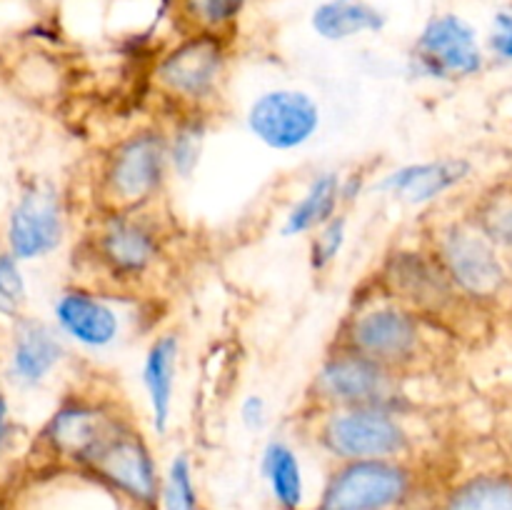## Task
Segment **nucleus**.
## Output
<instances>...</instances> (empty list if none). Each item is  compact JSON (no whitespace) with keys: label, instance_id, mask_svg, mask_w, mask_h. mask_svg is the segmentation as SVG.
Segmentation results:
<instances>
[{"label":"nucleus","instance_id":"1","mask_svg":"<svg viewBox=\"0 0 512 510\" xmlns=\"http://www.w3.org/2000/svg\"><path fill=\"white\" fill-rule=\"evenodd\" d=\"M438 335L445 333L433 328L413 308L390 298L370 280V293H355L353 305L340 320L330 345L353 350L408 375H418V370L433 360Z\"/></svg>","mask_w":512,"mask_h":510},{"label":"nucleus","instance_id":"2","mask_svg":"<svg viewBox=\"0 0 512 510\" xmlns=\"http://www.w3.org/2000/svg\"><path fill=\"white\" fill-rule=\"evenodd\" d=\"M88 258L105 288L145 293L170 260V233L158 208L100 210L88 238Z\"/></svg>","mask_w":512,"mask_h":510},{"label":"nucleus","instance_id":"3","mask_svg":"<svg viewBox=\"0 0 512 510\" xmlns=\"http://www.w3.org/2000/svg\"><path fill=\"white\" fill-rule=\"evenodd\" d=\"M170 180L165 123H143L108 145L95 175V198L100 210L160 208Z\"/></svg>","mask_w":512,"mask_h":510},{"label":"nucleus","instance_id":"4","mask_svg":"<svg viewBox=\"0 0 512 510\" xmlns=\"http://www.w3.org/2000/svg\"><path fill=\"white\" fill-rule=\"evenodd\" d=\"M300 423L310 440L333 463L348 460L415 458V413L395 408H325L303 410Z\"/></svg>","mask_w":512,"mask_h":510},{"label":"nucleus","instance_id":"5","mask_svg":"<svg viewBox=\"0 0 512 510\" xmlns=\"http://www.w3.org/2000/svg\"><path fill=\"white\" fill-rule=\"evenodd\" d=\"M233 63V38L180 33L150 65V83L170 113H215Z\"/></svg>","mask_w":512,"mask_h":510},{"label":"nucleus","instance_id":"6","mask_svg":"<svg viewBox=\"0 0 512 510\" xmlns=\"http://www.w3.org/2000/svg\"><path fill=\"white\" fill-rule=\"evenodd\" d=\"M413 375L378 363L353 350L330 345L305 388L303 410L395 408L415 413L410 393Z\"/></svg>","mask_w":512,"mask_h":510},{"label":"nucleus","instance_id":"7","mask_svg":"<svg viewBox=\"0 0 512 510\" xmlns=\"http://www.w3.org/2000/svg\"><path fill=\"white\" fill-rule=\"evenodd\" d=\"M423 240L453 288L475 310L495 305L508 293L510 268L505 253L465 213L433 218Z\"/></svg>","mask_w":512,"mask_h":510},{"label":"nucleus","instance_id":"8","mask_svg":"<svg viewBox=\"0 0 512 510\" xmlns=\"http://www.w3.org/2000/svg\"><path fill=\"white\" fill-rule=\"evenodd\" d=\"M373 283L385 290L390 298L400 300L418 315H423L433 328L445 335L458 323V313L475 310L453 288L425 240H420V245L390 248L383 263L375 270Z\"/></svg>","mask_w":512,"mask_h":510},{"label":"nucleus","instance_id":"9","mask_svg":"<svg viewBox=\"0 0 512 510\" xmlns=\"http://www.w3.org/2000/svg\"><path fill=\"white\" fill-rule=\"evenodd\" d=\"M423 490L415 458L333 463L313 510H405Z\"/></svg>","mask_w":512,"mask_h":510},{"label":"nucleus","instance_id":"10","mask_svg":"<svg viewBox=\"0 0 512 510\" xmlns=\"http://www.w3.org/2000/svg\"><path fill=\"white\" fill-rule=\"evenodd\" d=\"M140 295L145 293H125L105 285L65 288L53 305L55 328L88 353H110L135 330V320L143 318Z\"/></svg>","mask_w":512,"mask_h":510},{"label":"nucleus","instance_id":"11","mask_svg":"<svg viewBox=\"0 0 512 510\" xmlns=\"http://www.w3.org/2000/svg\"><path fill=\"white\" fill-rule=\"evenodd\" d=\"M485 65L488 48L480 38V30L453 10L430 15L408 53V73L440 85L478 78Z\"/></svg>","mask_w":512,"mask_h":510},{"label":"nucleus","instance_id":"12","mask_svg":"<svg viewBox=\"0 0 512 510\" xmlns=\"http://www.w3.org/2000/svg\"><path fill=\"white\" fill-rule=\"evenodd\" d=\"M133 420L120 395H70L50 415L43 435L58 458L83 470L90 458Z\"/></svg>","mask_w":512,"mask_h":510},{"label":"nucleus","instance_id":"13","mask_svg":"<svg viewBox=\"0 0 512 510\" xmlns=\"http://www.w3.org/2000/svg\"><path fill=\"white\" fill-rule=\"evenodd\" d=\"M243 123L265 150L295 153L318 138L323 128V108L310 90L273 85L250 98Z\"/></svg>","mask_w":512,"mask_h":510},{"label":"nucleus","instance_id":"14","mask_svg":"<svg viewBox=\"0 0 512 510\" xmlns=\"http://www.w3.org/2000/svg\"><path fill=\"white\" fill-rule=\"evenodd\" d=\"M85 473L98 483L130 500L140 510L160 508V480L163 473L155 460L153 445L138 423H128L90 458Z\"/></svg>","mask_w":512,"mask_h":510},{"label":"nucleus","instance_id":"15","mask_svg":"<svg viewBox=\"0 0 512 510\" xmlns=\"http://www.w3.org/2000/svg\"><path fill=\"white\" fill-rule=\"evenodd\" d=\"M475 173V165L463 155H438L410 160L373 178L370 190L383 193L408 208H433L450 193L463 188Z\"/></svg>","mask_w":512,"mask_h":510},{"label":"nucleus","instance_id":"16","mask_svg":"<svg viewBox=\"0 0 512 510\" xmlns=\"http://www.w3.org/2000/svg\"><path fill=\"white\" fill-rule=\"evenodd\" d=\"M65 238V210L60 193L48 180H35L20 195L8 225L10 253L35 260L55 253Z\"/></svg>","mask_w":512,"mask_h":510},{"label":"nucleus","instance_id":"17","mask_svg":"<svg viewBox=\"0 0 512 510\" xmlns=\"http://www.w3.org/2000/svg\"><path fill=\"white\" fill-rule=\"evenodd\" d=\"M180 358H183V335L175 328L155 330L140 358V385L148 408V423L158 438H165L175 423Z\"/></svg>","mask_w":512,"mask_h":510},{"label":"nucleus","instance_id":"18","mask_svg":"<svg viewBox=\"0 0 512 510\" xmlns=\"http://www.w3.org/2000/svg\"><path fill=\"white\" fill-rule=\"evenodd\" d=\"M343 210V173L335 168L315 170L298 198L285 210L280 235L283 238H310L315 230L323 228Z\"/></svg>","mask_w":512,"mask_h":510},{"label":"nucleus","instance_id":"19","mask_svg":"<svg viewBox=\"0 0 512 510\" xmlns=\"http://www.w3.org/2000/svg\"><path fill=\"white\" fill-rule=\"evenodd\" d=\"M65 355V338L55 325L38 318L20 320L13 345V373L20 383L40 385L55 373Z\"/></svg>","mask_w":512,"mask_h":510},{"label":"nucleus","instance_id":"20","mask_svg":"<svg viewBox=\"0 0 512 510\" xmlns=\"http://www.w3.org/2000/svg\"><path fill=\"white\" fill-rule=\"evenodd\" d=\"M385 28L388 15L370 0H320L310 10V30L325 43H350Z\"/></svg>","mask_w":512,"mask_h":510},{"label":"nucleus","instance_id":"21","mask_svg":"<svg viewBox=\"0 0 512 510\" xmlns=\"http://www.w3.org/2000/svg\"><path fill=\"white\" fill-rule=\"evenodd\" d=\"M260 473L280 510H303L305 475L295 445L285 435H270L260 453Z\"/></svg>","mask_w":512,"mask_h":510},{"label":"nucleus","instance_id":"22","mask_svg":"<svg viewBox=\"0 0 512 510\" xmlns=\"http://www.w3.org/2000/svg\"><path fill=\"white\" fill-rule=\"evenodd\" d=\"M210 118H213V113L188 110V113H170V118L163 120L165 130H168L173 180H190L198 173L205 145H208Z\"/></svg>","mask_w":512,"mask_h":510},{"label":"nucleus","instance_id":"23","mask_svg":"<svg viewBox=\"0 0 512 510\" xmlns=\"http://www.w3.org/2000/svg\"><path fill=\"white\" fill-rule=\"evenodd\" d=\"M438 510H512L510 470H480L450 485Z\"/></svg>","mask_w":512,"mask_h":510},{"label":"nucleus","instance_id":"24","mask_svg":"<svg viewBox=\"0 0 512 510\" xmlns=\"http://www.w3.org/2000/svg\"><path fill=\"white\" fill-rule=\"evenodd\" d=\"M183 33H213L233 38L248 0H170Z\"/></svg>","mask_w":512,"mask_h":510},{"label":"nucleus","instance_id":"25","mask_svg":"<svg viewBox=\"0 0 512 510\" xmlns=\"http://www.w3.org/2000/svg\"><path fill=\"white\" fill-rule=\"evenodd\" d=\"M470 220L498 245L503 253L512 250V190H485L475 203L465 210Z\"/></svg>","mask_w":512,"mask_h":510},{"label":"nucleus","instance_id":"26","mask_svg":"<svg viewBox=\"0 0 512 510\" xmlns=\"http://www.w3.org/2000/svg\"><path fill=\"white\" fill-rule=\"evenodd\" d=\"M160 508L200 510V488L195 478V463L188 450H178L168 460L160 480Z\"/></svg>","mask_w":512,"mask_h":510},{"label":"nucleus","instance_id":"27","mask_svg":"<svg viewBox=\"0 0 512 510\" xmlns=\"http://www.w3.org/2000/svg\"><path fill=\"white\" fill-rule=\"evenodd\" d=\"M308 240V265L315 275H323L335 268L340 255L345 253L350 240V210L335 215L330 223L315 230Z\"/></svg>","mask_w":512,"mask_h":510},{"label":"nucleus","instance_id":"28","mask_svg":"<svg viewBox=\"0 0 512 510\" xmlns=\"http://www.w3.org/2000/svg\"><path fill=\"white\" fill-rule=\"evenodd\" d=\"M25 288L23 270H20V260L13 253L0 255V313L15 315L25 305Z\"/></svg>","mask_w":512,"mask_h":510},{"label":"nucleus","instance_id":"29","mask_svg":"<svg viewBox=\"0 0 512 510\" xmlns=\"http://www.w3.org/2000/svg\"><path fill=\"white\" fill-rule=\"evenodd\" d=\"M485 48L495 60L512 63V3L495 10L488 38H485Z\"/></svg>","mask_w":512,"mask_h":510},{"label":"nucleus","instance_id":"30","mask_svg":"<svg viewBox=\"0 0 512 510\" xmlns=\"http://www.w3.org/2000/svg\"><path fill=\"white\" fill-rule=\"evenodd\" d=\"M238 420L248 433H265L270 425V403L265 400V395H243L238 403Z\"/></svg>","mask_w":512,"mask_h":510},{"label":"nucleus","instance_id":"31","mask_svg":"<svg viewBox=\"0 0 512 510\" xmlns=\"http://www.w3.org/2000/svg\"><path fill=\"white\" fill-rule=\"evenodd\" d=\"M370 185H373V175H368L365 170H350L343 173V203L345 210L353 208L365 193H370Z\"/></svg>","mask_w":512,"mask_h":510},{"label":"nucleus","instance_id":"32","mask_svg":"<svg viewBox=\"0 0 512 510\" xmlns=\"http://www.w3.org/2000/svg\"><path fill=\"white\" fill-rule=\"evenodd\" d=\"M5 438H8V403L0 395V448H3Z\"/></svg>","mask_w":512,"mask_h":510}]
</instances>
